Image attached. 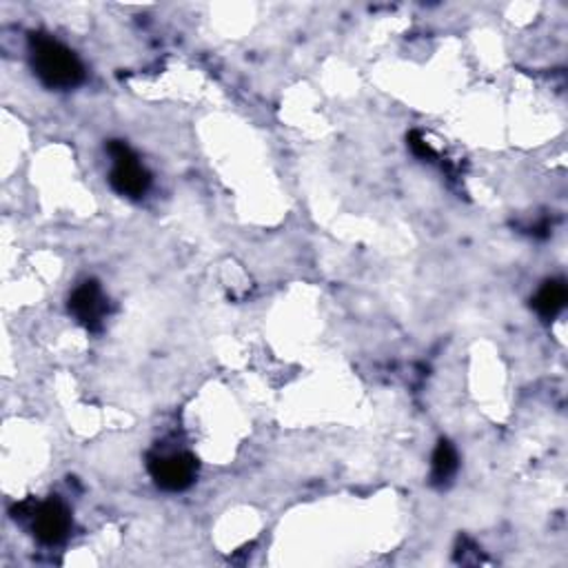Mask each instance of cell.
Listing matches in <instances>:
<instances>
[{"mask_svg": "<svg viewBox=\"0 0 568 568\" xmlns=\"http://www.w3.org/2000/svg\"><path fill=\"white\" fill-rule=\"evenodd\" d=\"M30 56L34 74L49 89H74L85 80L80 58L47 34H32Z\"/></svg>", "mask_w": 568, "mask_h": 568, "instance_id": "1", "label": "cell"}, {"mask_svg": "<svg viewBox=\"0 0 568 568\" xmlns=\"http://www.w3.org/2000/svg\"><path fill=\"white\" fill-rule=\"evenodd\" d=\"M107 152L113 160V167L109 174L111 189L132 200L143 198L152 187V174L138 163L130 145H125L123 141H111L107 145Z\"/></svg>", "mask_w": 568, "mask_h": 568, "instance_id": "2", "label": "cell"}, {"mask_svg": "<svg viewBox=\"0 0 568 568\" xmlns=\"http://www.w3.org/2000/svg\"><path fill=\"white\" fill-rule=\"evenodd\" d=\"M147 469L156 487L169 493L187 491L198 478V460L187 450L167 453V456L154 453V456H149Z\"/></svg>", "mask_w": 568, "mask_h": 568, "instance_id": "3", "label": "cell"}, {"mask_svg": "<svg viewBox=\"0 0 568 568\" xmlns=\"http://www.w3.org/2000/svg\"><path fill=\"white\" fill-rule=\"evenodd\" d=\"M32 528L38 542L47 546L60 544L71 533V511L58 498L41 502L32 511Z\"/></svg>", "mask_w": 568, "mask_h": 568, "instance_id": "4", "label": "cell"}, {"mask_svg": "<svg viewBox=\"0 0 568 568\" xmlns=\"http://www.w3.org/2000/svg\"><path fill=\"white\" fill-rule=\"evenodd\" d=\"M69 313L76 318L78 324H82L87 331H100L109 311L107 296L102 293L100 285L96 280H87L80 287L74 289L69 296Z\"/></svg>", "mask_w": 568, "mask_h": 568, "instance_id": "5", "label": "cell"}, {"mask_svg": "<svg viewBox=\"0 0 568 568\" xmlns=\"http://www.w3.org/2000/svg\"><path fill=\"white\" fill-rule=\"evenodd\" d=\"M460 469L458 450L448 439H439L431 458V485L446 487Z\"/></svg>", "mask_w": 568, "mask_h": 568, "instance_id": "6", "label": "cell"}, {"mask_svg": "<svg viewBox=\"0 0 568 568\" xmlns=\"http://www.w3.org/2000/svg\"><path fill=\"white\" fill-rule=\"evenodd\" d=\"M568 300V291L564 280H548L539 287V291L533 298V309L542 320H555Z\"/></svg>", "mask_w": 568, "mask_h": 568, "instance_id": "7", "label": "cell"}, {"mask_svg": "<svg viewBox=\"0 0 568 568\" xmlns=\"http://www.w3.org/2000/svg\"><path fill=\"white\" fill-rule=\"evenodd\" d=\"M409 145H411V152L417 156V158H435V152L431 149V145L417 134V132H413L411 136H409Z\"/></svg>", "mask_w": 568, "mask_h": 568, "instance_id": "8", "label": "cell"}]
</instances>
